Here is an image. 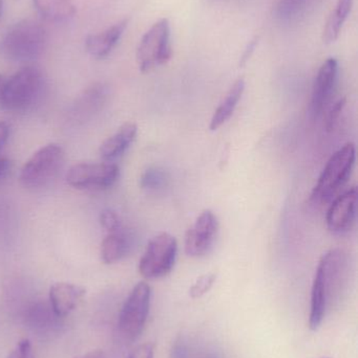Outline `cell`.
Here are the masks:
<instances>
[{
    "instance_id": "cell-1",
    "label": "cell",
    "mask_w": 358,
    "mask_h": 358,
    "mask_svg": "<svg viewBox=\"0 0 358 358\" xmlns=\"http://www.w3.org/2000/svg\"><path fill=\"white\" fill-rule=\"evenodd\" d=\"M349 275L348 257L340 248H333L326 252L317 265L311 290V329H319L336 302L340 301L346 287Z\"/></svg>"
},
{
    "instance_id": "cell-2",
    "label": "cell",
    "mask_w": 358,
    "mask_h": 358,
    "mask_svg": "<svg viewBox=\"0 0 358 358\" xmlns=\"http://www.w3.org/2000/svg\"><path fill=\"white\" fill-rule=\"evenodd\" d=\"M46 87V76L39 67H23L1 84L0 107L8 113H27L41 100Z\"/></svg>"
},
{
    "instance_id": "cell-3",
    "label": "cell",
    "mask_w": 358,
    "mask_h": 358,
    "mask_svg": "<svg viewBox=\"0 0 358 358\" xmlns=\"http://www.w3.org/2000/svg\"><path fill=\"white\" fill-rule=\"evenodd\" d=\"M48 40V31L41 23L23 19L6 29L0 40V52L14 62H31L43 54Z\"/></svg>"
},
{
    "instance_id": "cell-4",
    "label": "cell",
    "mask_w": 358,
    "mask_h": 358,
    "mask_svg": "<svg viewBox=\"0 0 358 358\" xmlns=\"http://www.w3.org/2000/svg\"><path fill=\"white\" fill-rule=\"evenodd\" d=\"M355 157L352 143L345 145L330 157L311 193V200L315 203H326L333 198L348 180L354 167Z\"/></svg>"
},
{
    "instance_id": "cell-5",
    "label": "cell",
    "mask_w": 358,
    "mask_h": 358,
    "mask_svg": "<svg viewBox=\"0 0 358 358\" xmlns=\"http://www.w3.org/2000/svg\"><path fill=\"white\" fill-rule=\"evenodd\" d=\"M64 162V150L58 144H48L36 151L20 172V182L27 189H36L50 183Z\"/></svg>"
},
{
    "instance_id": "cell-6",
    "label": "cell",
    "mask_w": 358,
    "mask_h": 358,
    "mask_svg": "<svg viewBox=\"0 0 358 358\" xmlns=\"http://www.w3.org/2000/svg\"><path fill=\"white\" fill-rule=\"evenodd\" d=\"M151 299V287L145 282H140L132 288L118 319V331L124 341L132 342L142 334L149 317Z\"/></svg>"
},
{
    "instance_id": "cell-7",
    "label": "cell",
    "mask_w": 358,
    "mask_h": 358,
    "mask_svg": "<svg viewBox=\"0 0 358 358\" xmlns=\"http://www.w3.org/2000/svg\"><path fill=\"white\" fill-rule=\"evenodd\" d=\"M170 25L167 19L156 22L143 36L137 48V63L142 73L166 64L172 58Z\"/></svg>"
},
{
    "instance_id": "cell-8",
    "label": "cell",
    "mask_w": 358,
    "mask_h": 358,
    "mask_svg": "<svg viewBox=\"0 0 358 358\" xmlns=\"http://www.w3.org/2000/svg\"><path fill=\"white\" fill-rule=\"evenodd\" d=\"M177 255L176 238L168 233L159 234L147 245L139 262V273L145 279H161L174 268Z\"/></svg>"
},
{
    "instance_id": "cell-9",
    "label": "cell",
    "mask_w": 358,
    "mask_h": 358,
    "mask_svg": "<svg viewBox=\"0 0 358 358\" xmlns=\"http://www.w3.org/2000/svg\"><path fill=\"white\" fill-rule=\"evenodd\" d=\"M120 176L119 167L111 163H82L69 168L67 181L79 189H104L115 185Z\"/></svg>"
},
{
    "instance_id": "cell-10",
    "label": "cell",
    "mask_w": 358,
    "mask_h": 358,
    "mask_svg": "<svg viewBox=\"0 0 358 358\" xmlns=\"http://www.w3.org/2000/svg\"><path fill=\"white\" fill-rule=\"evenodd\" d=\"M219 231V221L212 210H206L198 217L185 236V252L193 258L206 256L214 248Z\"/></svg>"
},
{
    "instance_id": "cell-11",
    "label": "cell",
    "mask_w": 358,
    "mask_h": 358,
    "mask_svg": "<svg viewBox=\"0 0 358 358\" xmlns=\"http://www.w3.org/2000/svg\"><path fill=\"white\" fill-rule=\"evenodd\" d=\"M357 187H351L334 199L326 216V223L331 233L340 235L352 229L357 219Z\"/></svg>"
},
{
    "instance_id": "cell-12",
    "label": "cell",
    "mask_w": 358,
    "mask_h": 358,
    "mask_svg": "<svg viewBox=\"0 0 358 358\" xmlns=\"http://www.w3.org/2000/svg\"><path fill=\"white\" fill-rule=\"evenodd\" d=\"M338 75V60L334 58L327 59L319 69L313 84L312 96H311V111L313 117H319L327 106L336 87Z\"/></svg>"
},
{
    "instance_id": "cell-13",
    "label": "cell",
    "mask_w": 358,
    "mask_h": 358,
    "mask_svg": "<svg viewBox=\"0 0 358 358\" xmlns=\"http://www.w3.org/2000/svg\"><path fill=\"white\" fill-rule=\"evenodd\" d=\"M85 294V288L76 284L67 282L53 284L48 292L50 308L57 317L63 319L75 310Z\"/></svg>"
},
{
    "instance_id": "cell-14",
    "label": "cell",
    "mask_w": 358,
    "mask_h": 358,
    "mask_svg": "<svg viewBox=\"0 0 358 358\" xmlns=\"http://www.w3.org/2000/svg\"><path fill=\"white\" fill-rule=\"evenodd\" d=\"M128 25V19H122L109 29L88 36L85 39L86 52L94 58H106L119 43Z\"/></svg>"
},
{
    "instance_id": "cell-15",
    "label": "cell",
    "mask_w": 358,
    "mask_h": 358,
    "mask_svg": "<svg viewBox=\"0 0 358 358\" xmlns=\"http://www.w3.org/2000/svg\"><path fill=\"white\" fill-rule=\"evenodd\" d=\"M109 87L104 83H94L86 88L74 103L71 115L76 122H84L98 113L106 102Z\"/></svg>"
},
{
    "instance_id": "cell-16",
    "label": "cell",
    "mask_w": 358,
    "mask_h": 358,
    "mask_svg": "<svg viewBox=\"0 0 358 358\" xmlns=\"http://www.w3.org/2000/svg\"><path fill=\"white\" fill-rule=\"evenodd\" d=\"M137 134H138V127L136 124L132 122L123 124L116 134L109 136L101 145L99 149L101 159H104L105 162H111L122 157L136 140Z\"/></svg>"
},
{
    "instance_id": "cell-17",
    "label": "cell",
    "mask_w": 358,
    "mask_h": 358,
    "mask_svg": "<svg viewBox=\"0 0 358 358\" xmlns=\"http://www.w3.org/2000/svg\"><path fill=\"white\" fill-rule=\"evenodd\" d=\"M132 244V237L123 227L109 233L101 244V259L105 264H115L128 256Z\"/></svg>"
},
{
    "instance_id": "cell-18",
    "label": "cell",
    "mask_w": 358,
    "mask_h": 358,
    "mask_svg": "<svg viewBox=\"0 0 358 358\" xmlns=\"http://www.w3.org/2000/svg\"><path fill=\"white\" fill-rule=\"evenodd\" d=\"M244 90H245V81L243 79L235 81L225 98L223 99L222 102L219 105L216 110L214 111L212 121H210V130L214 131V130L219 129L221 126L224 125L230 119L231 115L235 113V107L237 106V103L243 96Z\"/></svg>"
},
{
    "instance_id": "cell-19",
    "label": "cell",
    "mask_w": 358,
    "mask_h": 358,
    "mask_svg": "<svg viewBox=\"0 0 358 358\" xmlns=\"http://www.w3.org/2000/svg\"><path fill=\"white\" fill-rule=\"evenodd\" d=\"M40 16L50 22H65L76 15V6L71 0H33Z\"/></svg>"
},
{
    "instance_id": "cell-20",
    "label": "cell",
    "mask_w": 358,
    "mask_h": 358,
    "mask_svg": "<svg viewBox=\"0 0 358 358\" xmlns=\"http://www.w3.org/2000/svg\"><path fill=\"white\" fill-rule=\"evenodd\" d=\"M25 319L34 330L40 332L52 329L53 326H58V321H60V317L55 315L50 305L43 302L29 305L25 310Z\"/></svg>"
},
{
    "instance_id": "cell-21",
    "label": "cell",
    "mask_w": 358,
    "mask_h": 358,
    "mask_svg": "<svg viewBox=\"0 0 358 358\" xmlns=\"http://www.w3.org/2000/svg\"><path fill=\"white\" fill-rule=\"evenodd\" d=\"M352 6L353 0H338V3L334 10H332L324 29L323 39L325 43H332L340 37V31L352 10Z\"/></svg>"
},
{
    "instance_id": "cell-22",
    "label": "cell",
    "mask_w": 358,
    "mask_h": 358,
    "mask_svg": "<svg viewBox=\"0 0 358 358\" xmlns=\"http://www.w3.org/2000/svg\"><path fill=\"white\" fill-rule=\"evenodd\" d=\"M313 2L315 0H280L275 15L283 22H291L305 14Z\"/></svg>"
},
{
    "instance_id": "cell-23",
    "label": "cell",
    "mask_w": 358,
    "mask_h": 358,
    "mask_svg": "<svg viewBox=\"0 0 358 358\" xmlns=\"http://www.w3.org/2000/svg\"><path fill=\"white\" fill-rule=\"evenodd\" d=\"M168 183H170V176L167 172L158 167L149 168L140 179L141 187L151 193L164 191L168 187Z\"/></svg>"
},
{
    "instance_id": "cell-24",
    "label": "cell",
    "mask_w": 358,
    "mask_h": 358,
    "mask_svg": "<svg viewBox=\"0 0 358 358\" xmlns=\"http://www.w3.org/2000/svg\"><path fill=\"white\" fill-rule=\"evenodd\" d=\"M216 275L214 273H207V275H202L201 278L195 281L189 290V294L191 298L198 299L203 296L204 294H207L212 286H214V282H216Z\"/></svg>"
},
{
    "instance_id": "cell-25",
    "label": "cell",
    "mask_w": 358,
    "mask_h": 358,
    "mask_svg": "<svg viewBox=\"0 0 358 358\" xmlns=\"http://www.w3.org/2000/svg\"><path fill=\"white\" fill-rule=\"evenodd\" d=\"M100 224L107 233H113L123 227L119 215L111 208H105L101 212Z\"/></svg>"
},
{
    "instance_id": "cell-26",
    "label": "cell",
    "mask_w": 358,
    "mask_h": 358,
    "mask_svg": "<svg viewBox=\"0 0 358 358\" xmlns=\"http://www.w3.org/2000/svg\"><path fill=\"white\" fill-rule=\"evenodd\" d=\"M345 105H346V99L343 98L334 102V104L330 107L327 115H326V129H327L328 131H332L333 128L336 127Z\"/></svg>"
},
{
    "instance_id": "cell-27",
    "label": "cell",
    "mask_w": 358,
    "mask_h": 358,
    "mask_svg": "<svg viewBox=\"0 0 358 358\" xmlns=\"http://www.w3.org/2000/svg\"><path fill=\"white\" fill-rule=\"evenodd\" d=\"M8 358H34L33 347L27 338L19 341Z\"/></svg>"
},
{
    "instance_id": "cell-28",
    "label": "cell",
    "mask_w": 358,
    "mask_h": 358,
    "mask_svg": "<svg viewBox=\"0 0 358 358\" xmlns=\"http://www.w3.org/2000/svg\"><path fill=\"white\" fill-rule=\"evenodd\" d=\"M153 357H155V347L147 343L137 347L126 358H153Z\"/></svg>"
},
{
    "instance_id": "cell-29",
    "label": "cell",
    "mask_w": 358,
    "mask_h": 358,
    "mask_svg": "<svg viewBox=\"0 0 358 358\" xmlns=\"http://www.w3.org/2000/svg\"><path fill=\"white\" fill-rule=\"evenodd\" d=\"M189 357H191V353H189L188 345L186 344V342L182 338L176 341L172 351H170V358H189Z\"/></svg>"
},
{
    "instance_id": "cell-30",
    "label": "cell",
    "mask_w": 358,
    "mask_h": 358,
    "mask_svg": "<svg viewBox=\"0 0 358 358\" xmlns=\"http://www.w3.org/2000/svg\"><path fill=\"white\" fill-rule=\"evenodd\" d=\"M12 170V161L8 159H0V185L10 176Z\"/></svg>"
},
{
    "instance_id": "cell-31",
    "label": "cell",
    "mask_w": 358,
    "mask_h": 358,
    "mask_svg": "<svg viewBox=\"0 0 358 358\" xmlns=\"http://www.w3.org/2000/svg\"><path fill=\"white\" fill-rule=\"evenodd\" d=\"M8 136H10V127L4 122H0V151L8 142Z\"/></svg>"
},
{
    "instance_id": "cell-32",
    "label": "cell",
    "mask_w": 358,
    "mask_h": 358,
    "mask_svg": "<svg viewBox=\"0 0 358 358\" xmlns=\"http://www.w3.org/2000/svg\"><path fill=\"white\" fill-rule=\"evenodd\" d=\"M74 358H105V355L102 350H94L84 353V355H78V357Z\"/></svg>"
},
{
    "instance_id": "cell-33",
    "label": "cell",
    "mask_w": 358,
    "mask_h": 358,
    "mask_svg": "<svg viewBox=\"0 0 358 358\" xmlns=\"http://www.w3.org/2000/svg\"><path fill=\"white\" fill-rule=\"evenodd\" d=\"M256 39L252 40V43L248 45V48H246L245 52H244L243 57H242V62L241 64H244L246 63V61L248 60L250 56H252V52H254V48H256Z\"/></svg>"
},
{
    "instance_id": "cell-34",
    "label": "cell",
    "mask_w": 358,
    "mask_h": 358,
    "mask_svg": "<svg viewBox=\"0 0 358 358\" xmlns=\"http://www.w3.org/2000/svg\"><path fill=\"white\" fill-rule=\"evenodd\" d=\"M200 358H221V357H219L218 355H216V353L209 352V353H206V355H204L203 357H201Z\"/></svg>"
},
{
    "instance_id": "cell-35",
    "label": "cell",
    "mask_w": 358,
    "mask_h": 358,
    "mask_svg": "<svg viewBox=\"0 0 358 358\" xmlns=\"http://www.w3.org/2000/svg\"><path fill=\"white\" fill-rule=\"evenodd\" d=\"M2 10H4V0H0V18H1Z\"/></svg>"
},
{
    "instance_id": "cell-36",
    "label": "cell",
    "mask_w": 358,
    "mask_h": 358,
    "mask_svg": "<svg viewBox=\"0 0 358 358\" xmlns=\"http://www.w3.org/2000/svg\"><path fill=\"white\" fill-rule=\"evenodd\" d=\"M1 84H2V77H1V76H0V87H1Z\"/></svg>"
}]
</instances>
